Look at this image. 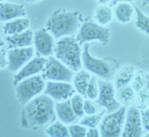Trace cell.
I'll return each instance as SVG.
<instances>
[{
  "mask_svg": "<svg viewBox=\"0 0 149 137\" xmlns=\"http://www.w3.org/2000/svg\"><path fill=\"white\" fill-rule=\"evenodd\" d=\"M53 98L47 95L34 97L26 104L22 113V124L26 128H39L55 121Z\"/></svg>",
  "mask_w": 149,
  "mask_h": 137,
  "instance_id": "1",
  "label": "cell"
},
{
  "mask_svg": "<svg viewBox=\"0 0 149 137\" xmlns=\"http://www.w3.org/2000/svg\"><path fill=\"white\" fill-rule=\"evenodd\" d=\"M81 21L82 15L80 12L58 9L49 17L46 29L55 38H60L76 32Z\"/></svg>",
  "mask_w": 149,
  "mask_h": 137,
  "instance_id": "2",
  "label": "cell"
},
{
  "mask_svg": "<svg viewBox=\"0 0 149 137\" xmlns=\"http://www.w3.org/2000/svg\"><path fill=\"white\" fill-rule=\"evenodd\" d=\"M80 45L76 39L66 37L56 42L54 48L57 58L74 72L80 71L82 67Z\"/></svg>",
  "mask_w": 149,
  "mask_h": 137,
  "instance_id": "3",
  "label": "cell"
},
{
  "mask_svg": "<svg viewBox=\"0 0 149 137\" xmlns=\"http://www.w3.org/2000/svg\"><path fill=\"white\" fill-rule=\"evenodd\" d=\"M45 87L44 78L40 75H33L25 78L16 85V95L22 104L26 105L31 99L39 95Z\"/></svg>",
  "mask_w": 149,
  "mask_h": 137,
  "instance_id": "4",
  "label": "cell"
},
{
  "mask_svg": "<svg viewBox=\"0 0 149 137\" xmlns=\"http://www.w3.org/2000/svg\"><path fill=\"white\" fill-rule=\"evenodd\" d=\"M110 30L102 27L92 20H87L81 26L76 40L80 44L93 40H98L106 44L110 40Z\"/></svg>",
  "mask_w": 149,
  "mask_h": 137,
  "instance_id": "5",
  "label": "cell"
},
{
  "mask_svg": "<svg viewBox=\"0 0 149 137\" xmlns=\"http://www.w3.org/2000/svg\"><path fill=\"white\" fill-rule=\"evenodd\" d=\"M127 112L125 107H121L116 111L104 117L100 123L101 135L103 137H117L122 134V127Z\"/></svg>",
  "mask_w": 149,
  "mask_h": 137,
  "instance_id": "6",
  "label": "cell"
},
{
  "mask_svg": "<svg viewBox=\"0 0 149 137\" xmlns=\"http://www.w3.org/2000/svg\"><path fill=\"white\" fill-rule=\"evenodd\" d=\"M42 77L50 81L66 82H70L74 78L73 72L70 68L52 57L47 60L42 70Z\"/></svg>",
  "mask_w": 149,
  "mask_h": 137,
  "instance_id": "7",
  "label": "cell"
},
{
  "mask_svg": "<svg viewBox=\"0 0 149 137\" xmlns=\"http://www.w3.org/2000/svg\"><path fill=\"white\" fill-rule=\"evenodd\" d=\"M98 96L96 102L110 113L116 111L121 107V103L115 98V90L111 83L98 81Z\"/></svg>",
  "mask_w": 149,
  "mask_h": 137,
  "instance_id": "8",
  "label": "cell"
},
{
  "mask_svg": "<svg viewBox=\"0 0 149 137\" xmlns=\"http://www.w3.org/2000/svg\"><path fill=\"white\" fill-rule=\"evenodd\" d=\"M82 61L86 70L103 78H107L110 72L108 65L102 60L97 59L90 53V44L85 43L82 54Z\"/></svg>",
  "mask_w": 149,
  "mask_h": 137,
  "instance_id": "9",
  "label": "cell"
},
{
  "mask_svg": "<svg viewBox=\"0 0 149 137\" xmlns=\"http://www.w3.org/2000/svg\"><path fill=\"white\" fill-rule=\"evenodd\" d=\"M142 116L139 110L136 107H130L126 113L125 124L124 126L122 136L139 137L142 135Z\"/></svg>",
  "mask_w": 149,
  "mask_h": 137,
  "instance_id": "10",
  "label": "cell"
},
{
  "mask_svg": "<svg viewBox=\"0 0 149 137\" xmlns=\"http://www.w3.org/2000/svg\"><path fill=\"white\" fill-rule=\"evenodd\" d=\"M34 53V49L31 46L10 49L8 54V70L14 72H17L31 60Z\"/></svg>",
  "mask_w": 149,
  "mask_h": 137,
  "instance_id": "11",
  "label": "cell"
},
{
  "mask_svg": "<svg viewBox=\"0 0 149 137\" xmlns=\"http://www.w3.org/2000/svg\"><path fill=\"white\" fill-rule=\"evenodd\" d=\"M75 90L72 85L65 82L49 81L46 84L44 94L57 102L66 101L74 95Z\"/></svg>",
  "mask_w": 149,
  "mask_h": 137,
  "instance_id": "12",
  "label": "cell"
},
{
  "mask_svg": "<svg viewBox=\"0 0 149 137\" xmlns=\"http://www.w3.org/2000/svg\"><path fill=\"white\" fill-rule=\"evenodd\" d=\"M46 62L47 60L46 58L40 57L31 60L14 76V84L16 86L25 78L38 74L40 72L43 70Z\"/></svg>",
  "mask_w": 149,
  "mask_h": 137,
  "instance_id": "13",
  "label": "cell"
},
{
  "mask_svg": "<svg viewBox=\"0 0 149 137\" xmlns=\"http://www.w3.org/2000/svg\"><path fill=\"white\" fill-rule=\"evenodd\" d=\"M34 45L37 53L42 56H50L53 54L54 40L47 29H41L34 34Z\"/></svg>",
  "mask_w": 149,
  "mask_h": 137,
  "instance_id": "14",
  "label": "cell"
},
{
  "mask_svg": "<svg viewBox=\"0 0 149 137\" xmlns=\"http://www.w3.org/2000/svg\"><path fill=\"white\" fill-rule=\"evenodd\" d=\"M26 14L25 6L20 4L11 2H2L0 6V19L2 22L9 21Z\"/></svg>",
  "mask_w": 149,
  "mask_h": 137,
  "instance_id": "15",
  "label": "cell"
},
{
  "mask_svg": "<svg viewBox=\"0 0 149 137\" xmlns=\"http://www.w3.org/2000/svg\"><path fill=\"white\" fill-rule=\"evenodd\" d=\"M5 40L8 44V47L12 49L29 47L34 42V34L30 30H26L19 34L10 35L6 37Z\"/></svg>",
  "mask_w": 149,
  "mask_h": 137,
  "instance_id": "16",
  "label": "cell"
},
{
  "mask_svg": "<svg viewBox=\"0 0 149 137\" xmlns=\"http://www.w3.org/2000/svg\"><path fill=\"white\" fill-rule=\"evenodd\" d=\"M54 108L58 116L63 123H73L78 118L72 107L71 100H66L63 102L55 104Z\"/></svg>",
  "mask_w": 149,
  "mask_h": 137,
  "instance_id": "17",
  "label": "cell"
},
{
  "mask_svg": "<svg viewBox=\"0 0 149 137\" xmlns=\"http://www.w3.org/2000/svg\"><path fill=\"white\" fill-rule=\"evenodd\" d=\"M29 26L30 21L28 19L17 18L6 22L3 26V31L5 34L14 35L25 31Z\"/></svg>",
  "mask_w": 149,
  "mask_h": 137,
  "instance_id": "18",
  "label": "cell"
},
{
  "mask_svg": "<svg viewBox=\"0 0 149 137\" xmlns=\"http://www.w3.org/2000/svg\"><path fill=\"white\" fill-rule=\"evenodd\" d=\"M135 74V69L132 66H125L122 67L116 74L115 78V85L117 90L127 86L132 81Z\"/></svg>",
  "mask_w": 149,
  "mask_h": 137,
  "instance_id": "19",
  "label": "cell"
},
{
  "mask_svg": "<svg viewBox=\"0 0 149 137\" xmlns=\"http://www.w3.org/2000/svg\"><path fill=\"white\" fill-rule=\"evenodd\" d=\"M91 76L85 70H80L73 78L74 86L81 95L86 96V90L90 83Z\"/></svg>",
  "mask_w": 149,
  "mask_h": 137,
  "instance_id": "20",
  "label": "cell"
},
{
  "mask_svg": "<svg viewBox=\"0 0 149 137\" xmlns=\"http://www.w3.org/2000/svg\"><path fill=\"white\" fill-rule=\"evenodd\" d=\"M134 7L128 3H120L115 8V15L116 19L122 23H126L130 20L134 14Z\"/></svg>",
  "mask_w": 149,
  "mask_h": 137,
  "instance_id": "21",
  "label": "cell"
},
{
  "mask_svg": "<svg viewBox=\"0 0 149 137\" xmlns=\"http://www.w3.org/2000/svg\"><path fill=\"white\" fill-rule=\"evenodd\" d=\"M116 99L123 105H130L135 101V90L132 86H125L119 89L116 93Z\"/></svg>",
  "mask_w": 149,
  "mask_h": 137,
  "instance_id": "22",
  "label": "cell"
},
{
  "mask_svg": "<svg viewBox=\"0 0 149 137\" xmlns=\"http://www.w3.org/2000/svg\"><path fill=\"white\" fill-rule=\"evenodd\" d=\"M95 19L101 25H107L113 18V12L111 8L106 5L98 6L95 11Z\"/></svg>",
  "mask_w": 149,
  "mask_h": 137,
  "instance_id": "23",
  "label": "cell"
},
{
  "mask_svg": "<svg viewBox=\"0 0 149 137\" xmlns=\"http://www.w3.org/2000/svg\"><path fill=\"white\" fill-rule=\"evenodd\" d=\"M46 134L51 137H68L70 136L69 129L59 122H55L51 124L46 129Z\"/></svg>",
  "mask_w": 149,
  "mask_h": 137,
  "instance_id": "24",
  "label": "cell"
},
{
  "mask_svg": "<svg viewBox=\"0 0 149 137\" xmlns=\"http://www.w3.org/2000/svg\"><path fill=\"white\" fill-rule=\"evenodd\" d=\"M134 7L136 14V26L146 34H149V17L143 14L136 6Z\"/></svg>",
  "mask_w": 149,
  "mask_h": 137,
  "instance_id": "25",
  "label": "cell"
},
{
  "mask_svg": "<svg viewBox=\"0 0 149 137\" xmlns=\"http://www.w3.org/2000/svg\"><path fill=\"white\" fill-rule=\"evenodd\" d=\"M105 112H106V110H103L102 113H99L92 114V115H89L84 117L80 122V124L85 126V127H90V128H96V127L99 124L101 120L103 118V115L105 113Z\"/></svg>",
  "mask_w": 149,
  "mask_h": 137,
  "instance_id": "26",
  "label": "cell"
},
{
  "mask_svg": "<svg viewBox=\"0 0 149 137\" xmlns=\"http://www.w3.org/2000/svg\"><path fill=\"white\" fill-rule=\"evenodd\" d=\"M72 107L73 110L75 113L78 117H82L84 113V102L83 101V98L80 95H74L71 99Z\"/></svg>",
  "mask_w": 149,
  "mask_h": 137,
  "instance_id": "27",
  "label": "cell"
},
{
  "mask_svg": "<svg viewBox=\"0 0 149 137\" xmlns=\"http://www.w3.org/2000/svg\"><path fill=\"white\" fill-rule=\"evenodd\" d=\"M145 74L146 73L142 70H139L134 74V77L132 80V87L136 92L140 91L144 87Z\"/></svg>",
  "mask_w": 149,
  "mask_h": 137,
  "instance_id": "28",
  "label": "cell"
},
{
  "mask_svg": "<svg viewBox=\"0 0 149 137\" xmlns=\"http://www.w3.org/2000/svg\"><path fill=\"white\" fill-rule=\"evenodd\" d=\"M98 86L96 83V78L95 76H92L88 87H87V90H86V96L90 99H96L98 96Z\"/></svg>",
  "mask_w": 149,
  "mask_h": 137,
  "instance_id": "29",
  "label": "cell"
},
{
  "mask_svg": "<svg viewBox=\"0 0 149 137\" xmlns=\"http://www.w3.org/2000/svg\"><path fill=\"white\" fill-rule=\"evenodd\" d=\"M70 131V136L72 137H84L86 136L87 130L85 126L78 125V124H73L68 127Z\"/></svg>",
  "mask_w": 149,
  "mask_h": 137,
  "instance_id": "30",
  "label": "cell"
},
{
  "mask_svg": "<svg viewBox=\"0 0 149 137\" xmlns=\"http://www.w3.org/2000/svg\"><path fill=\"white\" fill-rule=\"evenodd\" d=\"M84 112L87 115H92V114H95L98 112V107L94 102H91L90 100H85L84 105Z\"/></svg>",
  "mask_w": 149,
  "mask_h": 137,
  "instance_id": "31",
  "label": "cell"
},
{
  "mask_svg": "<svg viewBox=\"0 0 149 137\" xmlns=\"http://www.w3.org/2000/svg\"><path fill=\"white\" fill-rule=\"evenodd\" d=\"M8 65V60L6 58V49L4 47L3 42H2V46L0 49V68L4 69Z\"/></svg>",
  "mask_w": 149,
  "mask_h": 137,
  "instance_id": "32",
  "label": "cell"
},
{
  "mask_svg": "<svg viewBox=\"0 0 149 137\" xmlns=\"http://www.w3.org/2000/svg\"><path fill=\"white\" fill-rule=\"evenodd\" d=\"M142 122L145 131L149 132V110L142 112Z\"/></svg>",
  "mask_w": 149,
  "mask_h": 137,
  "instance_id": "33",
  "label": "cell"
},
{
  "mask_svg": "<svg viewBox=\"0 0 149 137\" xmlns=\"http://www.w3.org/2000/svg\"><path fill=\"white\" fill-rule=\"evenodd\" d=\"M100 136L98 130L96 128H90L86 133V136L87 137H98Z\"/></svg>",
  "mask_w": 149,
  "mask_h": 137,
  "instance_id": "34",
  "label": "cell"
},
{
  "mask_svg": "<svg viewBox=\"0 0 149 137\" xmlns=\"http://www.w3.org/2000/svg\"><path fill=\"white\" fill-rule=\"evenodd\" d=\"M142 89H144L148 92H149V74L148 73H146L145 74V85Z\"/></svg>",
  "mask_w": 149,
  "mask_h": 137,
  "instance_id": "35",
  "label": "cell"
},
{
  "mask_svg": "<svg viewBox=\"0 0 149 137\" xmlns=\"http://www.w3.org/2000/svg\"><path fill=\"white\" fill-rule=\"evenodd\" d=\"M134 0H113V2H112V5H116L118 2H134Z\"/></svg>",
  "mask_w": 149,
  "mask_h": 137,
  "instance_id": "36",
  "label": "cell"
},
{
  "mask_svg": "<svg viewBox=\"0 0 149 137\" xmlns=\"http://www.w3.org/2000/svg\"><path fill=\"white\" fill-rule=\"evenodd\" d=\"M98 2H100V3H107V2H108L109 1H110V0H97Z\"/></svg>",
  "mask_w": 149,
  "mask_h": 137,
  "instance_id": "37",
  "label": "cell"
},
{
  "mask_svg": "<svg viewBox=\"0 0 149 137\" xmlns=\"http://www.w3.org/2000/svg\"><path fill=\"white\" fill-rule=\"evenodd\" d=\"M143 3H144L145 5L149 3V0H143Z\"/></svg>",
  "mask_w": 149,
  "mask_h": 137,
  "instance_id": "38",
  "label": "cell"
},
{
  "mask_svg": "<svg viewBox=\"0 0 149 137\" xmlns=\"http://www.w3.org/2000/svg\"><path fill=\"white\" fill-rule=\"evenodd\" d=\"M28 2H36V1H38V0H26Z\"/></svg>",
  "mask_w": 149,
  "mask_h": 137,
  "instance_id": "39",
  "label": "cell"
},
{
  "mask_svg": "<svg viewBox=\"0 0 149 137\" xmlns=\"http://www.w3.org/2000/svg\"><path fill=\"white\" fill-rule=\"evenodd\" d=\"M145 136H146V137H149V133H148V134H146V135H145Z\"/></svg>",
  "mask_w": 149,
  "mask_h": 137,
  "instance_id": "40",
  "label": "cell"
},
{
  "mask_svg": "<svg viewBox=\"0 0 149 137\" xmlns=\"http://www.w3.org/2000/svg\"><path fill=\"white\" fill-rule=\"evenodd\" d=\"M0 1H1V2H3L4 0H0Z\"/></svg>",
  "mask_w": 149,
  "mask_h": 137,
  "instance_id": "41",
  "label": "cell"
},
{
  "mask_svg": "<svg viewBox=\"0 0 149 137\" xmlns=\"http://www.w3.org/2000/svg\"><path fill=\"white\" fill-rule=\"evenodd\" d=\"M148 104L149 105V100H148Z\"/></svg>",
  "mask_w": 149,
  "mask_h": 137,
  "instance_id": "42",
  "label": "cell"
}]
</instances>
